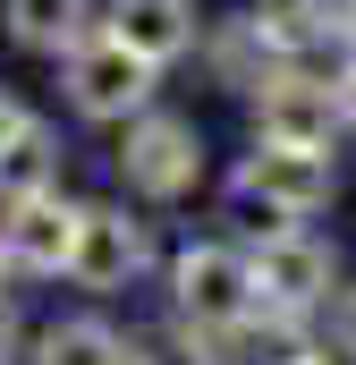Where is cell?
I'll return each mask as SVG.
<instances>
[{
    "label": "cell",
    "instance_id": "5",
    "mask_svg": "<svg viewBox=\"0 0 356 365\" xmlns=\"http://www.w3.org/2000/svg\"><path fill=\"white\" fill-rule=\"evenodd\" d=\"M263 297H255V264L238 255V247H187L178 255V314L195 323V331H238L246 314H255Z\"/></svg>",
    "mask_w": 356,
    "mask_h": 365
},
{
    "label": "cell",
    "instance_id": "21",
    "mask_svg": "<svg viewBox=\"0 0 356 365\" xmlns=\"http://www.w3.org/2000/svg\"><path fill=\"white\" fill-rule=\"evenodd\" d=\"M314 365H323V357H314Z\"/></svg>",
    "mask_w": 356,
    "mask_h": 365
},
{
    "label": "cell",
    "instance_id": "17",
    "mask_svg": "<svg viewBox=\"0 0 356 365\" xmlns=\"http://www.w3.org/2000/svg\"><path fill=\"white\" fill-rule=\"evenodd\" d=\"M26 119H34V110H26V102H17V93L0 86V145H9V136H17V128H26Z\"/></svg>",
    "mask_w": 356,
    "mask_h": 365
},
{
    "label": "cell",
    "instance_id": "19",
    "mask_svg": "<svg viewBox=\"0 0 356 365\" xmlns=\"http://www.w3.org/2000/svg\"><path fill=\"white\" fill-rule=\"evenodd\" d=\"M17 357V314H9V306H0V365Z\"/></svg>",
    "mask_w": 356,
    "mask_h": 365
},
{
    "label": "cell",
    "instance_id": "8",
    "mask_svg": "<svg viewBox=\"0 0 356 365\" xmlns=\"http://www.w3.org/2000/svg\"><path fill=\"white\" fill-rule=\"evenodd\" d=\"M136 272H145V221H127L119 204H85L68 280H77V289H127Z\"/></svg>",
    "mask_w": 356,
    "mask_h": 365
},
{
    "label": "cell",
    "instance_id": "16",
    "mask_svg": "<svg viewBox=\"0 0 356 365\" xmlns=\"http://www.w3.org/2000/svg\"><path fill=\"white\" fill-rule=\"evenodd\" d=\"M331 93H340V119H348V128H356V51H348V60H340V77H331Z\"/></svg>",
    "mask_w": 356,
    "mask_h": 365
},
{
    "label": "cell",
    "instance_id": "18",
    "mask_svg": "<svg viewBox=\"0 0 356 365\" xmlns=\"http://www.w3.org/2000/svg\"><path fill=\"white\" fill-rule=\"evenodd\" d=\"M340 349H348V357H356V289H348V297H340Z\"/></svg>",
    "mask_w": 356,
    "mask_h": 365
},
{
    "label": "cell",
    "instance_id": "15",
    "mask_svg": "<svg viewBox=\"0 0 356 365\" xmlns=\"http://www.w3.org/2000/svg\"><path fill=\"white\" fill-rule=\"evenodd\" d=\"M305 26H314V43H348L356 51V0H305Z\"/></svg>",
    "mask_w": 356,
    "mask_h": 365
},
{
    "label": "cell",
    "instance_id": "10",
    "mask_svg": "<svg viewBox=\"0 0 356 365\" xmlns=\"http://www.w3.org/2000/svg\"><path fill=\"white\" fill-rule=\"evenodd\" d=\"M0 17H9V43L43 60H68L93 34V0H0Z\"/></svg>",
    "mask_w": 356,
    "mask_h": 365
},
{
    "label": "cell",
    "instance_id": "4",
    "mask_svg": "<svg viewBox=\"0 0 356 365\" xmlns=\"http://www.w3.org/2000/svg\"><path fill=\"white\" fill-rule=\"evenodd\" d=\"M153 77L162 68L145 51H127L119 34H85L68 51V102H77V119H136L153 102Z\"/></svg>",
    "mask_w": 356,
    "mask_h": 365
},
{
    "label": "cell",
    "instance_id": "20",
    "mask_svg": "<svg viewBox=\"0 0 356 365\" xmlns=\"http://www.w3.org/2000/svg\"><path fill=\"white\" fill-rule=\"evenodd\" d=\"M0 280H9V255H0Z\"/></svg>",
    "mask_w": 356,
    "mask_h": 365
},
{
    "label": "cell",
    "instance_id": "6",
    "mask_svg": "<svg viewBox=\"0 0 356 365\" xmlns=\"http://www.w3.org/2000/svg\"><path fill=\"white\" fill-rule=\"evenodd\" d=\"M255 264V297L280 306V314H305V306H323L331 297V280H340V255L314 238V230H263V247L246 255Z\"/></svg>",
    "mask_w": 356,
    "mask_h": 365
},
{
    "label": "cell",
    "instance_id": "13",
    "mask_svg": "<svg viewBox=\"0 0 356 365\" xmlns=\"http://www.w3.org/2000/svg\"><path fill=\"white\" fill-rule=\"evenodd\" d=\"M34 365H127V340L110 323H51Z\"/></svg>",
    "mask_w": 356,
    "mask_h": 365
},
{
    "label": "cell",
    "instance_id": "1",
    "mask_svg": "<svg viewBox=\"0 0 356 365\" xmlns=\"http://www.w3.org/2000/svg\"><path fill=\"white\" fill-rule=\"evenodd\" d=\"M331 187H340L331 153H297V145H255V153L238 162L229 195H238V212H263V230H288V221L323 212V204H331Z\"/></svg>",
    "mask_w": 356,
    "mask_h": 365
},
{
    "label": "cell",
    "instance_id": "3",
    "mask_svg": "<svg viewBox=\"0 0 356 365\" xmlns=\"http://www.w3.org/2000/svg\"><path fill=\"white\" fill-rule=\"evenodd\" d=\"M340 93L323 77H305V60H280L263 86H255V145H297V153H331L340 136Z\"/></svg>",
    "mask_w": 356,
    "mask_h": 365
},
{
    "label": "cell",
    "instance_id": "2",
    "mask_svg": "<svg viewBox=\"0 0 356 365\" xmlns=\"http://www.w3.org/2000/svg\"><path fill=\"white\" fill-rule=\"evenodd\" d=\"M119 179H127V195L178 204L187 187L204 179V136H195V119H178V110H136V119H127V145H119Z\"/></svg>",
    "mask_w": 356,
    "mask_h": 365
},
{
    "label": "cell",
    "instance_id": "11",
    "mask_svg": "<svg viewBox=\"0 0 356 365\" xmlns=\"http://www.w3.org/2000/svg\"><path fill=\"white\" fill-rule=\"evenodd\" d=\"M43 187H60V136H51L43 119H26V128L0 145V195L17 204V195H43Z\"/></svg>",
    "mask_w": 356,
    "mask_h": 365
},
{
    "label": "cell",
    "instance_id": "12",
    "mask_svg": "<svg viewBox=\"0 0 356 365\" xmlns=\"http://www.w3.org/2000/svg\"><path fill=\"white\" fill-rule=\"evenodd\" d=\"M238 365H314V340H305V314H280V306H255L238 323Z\"/></svg>",
    "mask_w": 356,
    "mask_h": 365
},
{
    "label": "cell",
    "instance_id": "7",
    "mask_svg": "<svg viewBox=\"0 0 356 365\" xmlns=\"http://www.w3.org/2000/svg\"><path fill=\"white\" fill-rule=\"evenodd\" d=\"M77 221H85V204H68L60 187L17 195L9 221H0V255H9V272H68V255H77Z\"/></svg>",
    "mask_w": 356,
    "mask_h": 365
},
{
    "label": "cell",
    "instance_id": "9",
    "mask_svg": "<svg viewBox=\"0 0 356 365\" xmlns=\"http://www.w3.org/2000/svg\"><path fill=\"white\" fill-rule=\"evenodd\" d=\"M102 34H119L127 51H145L153 68H170V60H187L204 43V9L195 0H110L102 9Z\"/></svg>",
    "mask_w": 356,
    "mask_h": 365
},
{
    "label": "cell",
    "instance_id": "14",
    "mask_svg": "<svg viewBox=\"0 0 356 365\" xmlns=\"http://www.w3.org/2000/svg\"><path fill=\"white\" fill-rule=\"evenodd\" d=\"M127 365H204V331H195V323L145 331V340H127Z\"/></svg>",
    "mask_w": 356,
    "mask_h": 365
}]
</instances>
